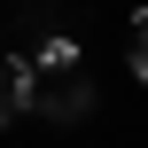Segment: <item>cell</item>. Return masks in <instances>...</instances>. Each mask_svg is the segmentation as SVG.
Wrapping results in <instances>:
<instances>
[{"instance_id":"1","label":"cell","mask_w":148,"mask_h":148,"mask_svg":"<svg viewBox=\"0 0 148 148\" xmlns=\"http://www.w3.org/2000/svg\"><path fill=\"white\" fill-rule=\"evenodd\" d=\"M31 109H39L47 125H78V117L94 109V86H86L78 70H31Z\"/></svg>"},{"instance_id":"2","label":"cell","mask_w":148,"mask_h":148,"mask_svg":"<svg viewBox=\"0 0 148 148\" xmlns=\"http://www.w3.org/2000/svg\"><path fill=\"white\" fill-rule=\"evenodd\" d=\"M31 109V62L23 55H0V125H16Z\"/></svg>"},{"instance_id":"3","label":"cell","mask_w":148,"mask_h":148,"mask_svg":"<svg viewBox=\"0 0 148 148\" xmlns=\"http://www.w3.org/2000/svg\"><path fill=\"white\" fill-rule=\"evenodd\" d=\"M31 70H78V47H70V39H47V55H39Z\"/></svg>"},{"instance_id":"4","label":"cell","mask_w":148,"mask_h":148,"mask_svg":"<svg viewBox=\"0 0 148 148\" xmlns=\"http://www.w3.org/2000/svg\"><path fill=\"white\" fill-rule=\"evenodd\" d=\"M133 78H140V86H148V16H140V23H133Z\"/></svg>"}]
</instances>
